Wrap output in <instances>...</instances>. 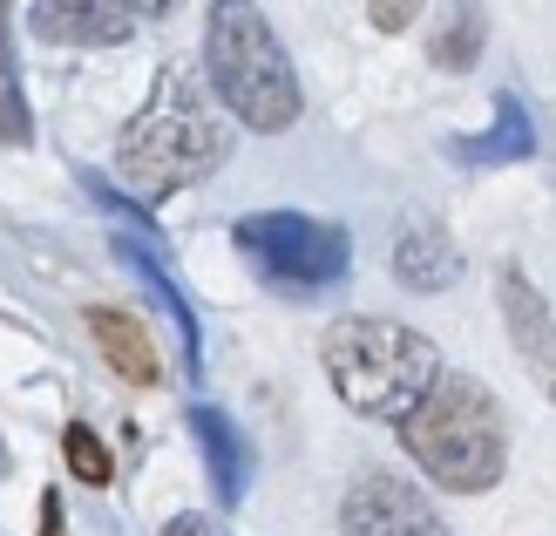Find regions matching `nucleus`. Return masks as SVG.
<instances>
[{
  "label": "nucleus",
  "instance_id": "dca6fc26",
  "mask_svg": "<svg viewBox=\"0 0 556 536\" xmlns=\"http://www.w3.org/2000/svg\"><path fill=\"white\" fill-rule=\"evenodd\" d=\"M163 536H225V529H217L211 516H198V510H184V516L163 523Z\"/></svg>",
  "mask_w": 556,
  "mask_h": 536
},
{
  "label": "nucleus",
  "instance_id": "f8f14e48",
  "mask_svg": "<svg viewBox=\"0 0 556 536\" xmlns=\"http://www.w3.org/2000/svg\"><path fill=\"white\" fill-rule=\"evenodd\" d=\"M116 251H123V259L136 265V278H143V286L163 299V306H170V320H177V333H184V366H190V374H198V360H204V347H198V313H190V299L170 286V272H163V259H156V251H143V245H136V238H116Z\"/></svg>",
  "mask_w": 556,
  "mask_h": 536
},
{
  "label": "nucleus",
  "instance_id": "4468645a",
  "mask_svg": "<svg viewBox=\"0 0 556 536\" xmlns=\"http://www.w3.org/2000/svg\"><path fill=\"white\" fill-rule=\"evenodd\" d=\"M27 102H21V68L8 48V14H0V144H27Z\"/></svg>",
  "mask_w": 556,
  "mask_h": 536
},
{
  "label": "nucleus",
  "instance_id": "ddd939ff",
  "mask_svg": "<svg viewBox=\"0 0 556 536\" xmlns=\"http://www.w3.org/2000/svg\"><path fill=\"white\" fill-rule=\"evenodd\" d=\"M482 35H489L482 8H455L448 21H441V35H434V62H441V68H476Z\"/></svg>",
  "mask_w": 556,
  "mask_h": 536
},
{
  "label": "nucleus",
  "instance_id": "7ed1b4c3",
  "mask_svg": "<svg viewBox=\"0 0 556 536\" xmlns=\"http://www.w3.org/2000/svg\"><path fill=\"white\" fill-rule=\"evenodd\" d=\"M204 68L217 82L225 109L258 129L278 136L299 123V75H292V54L278 48L271 21L252 8V0H217L211 21H204Z\"/></svg>",
  "mask_w": 556,
  "mask_h": 536
},
{
  "label": "nucleus",
  "instance_id": "0eeeda50",
  "mask_svg": "<svg viewBox=\"0 0 556 536\" xmlns=\"http://www.w3.org/2000/svg\"><path fill=\"white\" fill-rule=\"evenodd\" d=\"M495 299H503V326H509L522 366H530V381L556 401V313H549V299L530 286V272H522V265L495 272Z\"/></svg>",
  "mask_w": 556,
  "mask_h": 536
},
{
  "label": "nucleus",
  "instance_id": "9b49d317",
  "mask_svg": "<svg viewBox=\"0 0 556 536\" xmlns=\"http://www.w3.org/2000/svg\"><path fill=\"white\" fill-rule=\"evenodd\" d=\"M455 163H476V171H489V163H522L536 150V123H530V109H522L516 96H495V116L482 136H462V144H448Z\"/></svg>",
  "mask_w": 556,
  "mask_h": 536
},
{
  "label": "nucleus",
  "instance_id": "20e7f679",
  "mask_svg": "<svg viewBox=\"0 0 556 536\" xmlns=\"http://www.w3.org/2000/svg\"><path fill=\"white\" fill-rule=\"evenodd\" d=\"M225 150H231V129L198 102L190 82H170V89H163L143 116L123 129L116 171H123V184L136 197H170L184 184L211 177L217 163H225Z\"/></svg>",
  "mask_w": 556,
  "mask_h": 536
},
{
  "label": "nucleus",
  "instance_id": "39448f33",
  "mask_svg": "<svg viewBox=\"0 0 556 536\" xmlns=\"http://www.w3.org/2000/svg\"><path fill=\"white\" fill-rule=\"evenodd\" d=\"M231 238L258 265V278H271L286 292L340 286L353 265V238L332 217H305V211H252V217H238Z\"/></svg>",
  "mask_w": 556,
  "mask_h": 536
},
{
  "label": "nucleus",
  "instance_id": "1a4fd4ad",
  "mask_svg": "<svg viewBox=\"0 0 556 536\" xmlns=\"http://www.w3.org/2000/svg\"><path fill=\"white\" fill-rule=\"evenodd\" d=\"M190 435H198V448H204V469H211L217 502L238 510L244 489H252V441L231 428L225 408H190Z\"/></svg>",
  "mask_w": 556,
  "mask_h": 536
},
{
  "label": "nucleus",
  "instance_id": "9d476101",
  "mask_svg": "<svg viewBox=\"0 0 556 536\" xmlns=\"http://www.w3.org/2000/svg\"><path fill=\"white\" fill-rule=\"evenodd\" d=\"M27 27H35L41 41H129V27L136 14L129 8H109V0H35L27 8Z\"/></svg>",
  "mask_w": 556,
  "mask_h": 536
},
{
  "label": "nucleus",
  "instance_id": "f03ea898",
  "mask_svg": "<svg viewBox=\"0 0 556 536\" xmlns=\"http://www.w3.org/2000/svg\"><path fill=\"white\" fill-rule=\"evenodd\" d=\"M401 441H407V456L421 462L428 483L455 489V496L495 489L503 483V462H509L503 408H495V394L482 381H468V374H441V387L414 408Z\"/></svg>",
  "mask_w": 556,
  "mask_h": 536
},
{
  "label": "nucleus",
  "instance_id": "423d86ee",
  "mask_svg": "<svg viewBox=\"0 0 556 536\" xmlns=\"http://www.w3.org/2000/svg\"><path fill=\"white\" fill-rule=\"evenodd\" d=\"M340 529L346 536H448V523L434 516V502L421 489H407L401 475H359L340 502Z\"/></svg>",
  "mask_w": 556,
  "mask_h": 536
},
{
  "label": "nucleus",
  "instance_id": "6e6552de",
  "mask_svg": "<svg viewBox=\"0 0 556 536\" xmlns=\"http://www.w3.org/2000/svg\"><path fill=\"white\" fill-rule=\"evenodd\" d=\"M394 278L407 292H448L462 278V251H455L448 232H441V217H428V211L401 217V232H394Z\"/></svg>",
  "mask_w": 556,
  "mask_h": 536
},
{
  "label": "nucleus",
  "instance_id": "f257e3e1",
  "mask_svg": "<svg viewBox=\"0 0 556 536\" xmlns=\"http://www.w3.org/2000/svg\"><path fill=\"white\" fill-rule=\"evenodd\" d=\"M319 360H326L332 394L353 414L401 421V428L441 387V353L414 326H394V320H332L319 340Z\"/></svg>",
  "mask_w": 556,
  "mask_h": 536
},
{
  "label": "nucleus",
  "instance_id": "2eb2a0df",
  "mask_svg": "<svg viewBox=\"0 0 556 536\" xmlns=\"http://www.w3.org/2000/svg\"><path fill=\"white\" fill-rule=\"evenodd\" d=\"M62 456H68V469L81 475V483H96V489L109 483V448H102L89 428H81V421H75V428L62 435Z\"/></svg>",
  "mask_w": 556,
  "mask_h": 536
}]
</instances>
